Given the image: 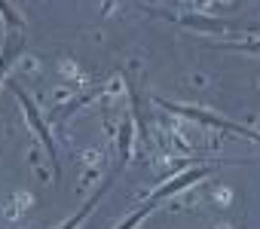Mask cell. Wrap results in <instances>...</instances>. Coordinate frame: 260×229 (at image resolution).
<instances>
[{
	"label": "cell",
	"instance_id": "obj_6",
	"mask_svg": "<svg viewBox=\"0 0 260 229\" xmlns=\"http://www.w3.org/2000/svg\"><path fill=\"white\" fill-rule=\"evenodd\" d=\"M10 58H13V46H7L4 58H0V77H4V70H7V64H10Z\"/></svg>",
	"mask_w": 260,
	"mask_h": 229
},
{
	"label": "cell",
	"instance_id": "obj_1",
	"mask_svg": "<svg viewBox=\"0 0 260 229\" xmlns=\"http://www.w3.org/2000/svg\"><path fill=\"white\" fill-rule=\"evenodd\" d=\"M10 89H13V95L19 98V104H22V110L28 113V120H31V129L40 135V141H43V147L49 150V159H52V171H55V177H58V156H55V144H52V135H49V129L43 126V120H40V110L34 107V101L25 95V89L22 86H16V83H10Z\"/></svg>",
	"mask_w": 260,
	"mask_h": 229
},
{
	"label": "cell",
	"instance_id": "obj_4",
	"mask_svg": "<svg viewBox=\"0 0 260 229\" xmlns=\"http://www.w3.org/2000/svg\"><path fill=\"white\" fill-rule=\"evenodd\" d=\"M107 186H110V180H104V186H101V189H98V193H95V196H92V199H89V202H86V205H83V208H80V211H77V214L71 217V220H68V223H61L58 229H77V226L83 223V217H86V214H89V211H92V208L98 205V199H101V193H104Z\"/></svg>",
	"mask_w": 260,
	"mask_h": 229
},
{
	"label": "cell",
	"instance_id": "obj_2",
	"mask_svg": "<svg viewBox=\"0 0 260 229\" xmlns=\"http://www.w3.org/2000/svg\"><path fill=\"white\" fill-rule=\"evenodd\" d=\"M159 104H162V107H169V110H175V113H184V117H193V120H202V123H211V126L230 129V132H236V135H245V138H251V141H257V144H260V135H257V132H251V129H245V126H236V123H230V120L211 117V113H205V110H196V107L172 104V101H162V98H159Z\"/></svg>",
	"mask_w": 260,
	"mask_h": 229
},
{
	"label": "cell",
	"instance_id": "obj_3",
	"mask_svg": "<svg viewBox=\"0 0 260 229\" xmlns=\"http://www.w3.org/2000/svg\"><path fill=\"white\" fill-rule=\"evenodd\" d=\"M208 171H211V168H193V171H187V174H181V177H175V180L162 183V186L153 193V199H166V196H172V193H178V189H184V186H190V183L202 180Z\"/></svg>",
	"mask_w": 260,
	"mask_h": 229
},
{
	"label": "cell",
	"instance_id": "obj_5",
	"mask_svg": "<svg viewBox=\"0 0 260 229\" xmlns=\"http://www.w3.org/2000/svg\"><path fill=\"white\" fill-rule=\"evenodd\" d=\"M156 202H159V199H150V202H147L144 208H138V211H135L132 217H128V223H122L119 229H135V226H138V223H141V220H144V217H147L150 211H153V205H156Z\"/></svg>",
	"mask_w": 260,
	"mask_h": 229
}]
</instances>
